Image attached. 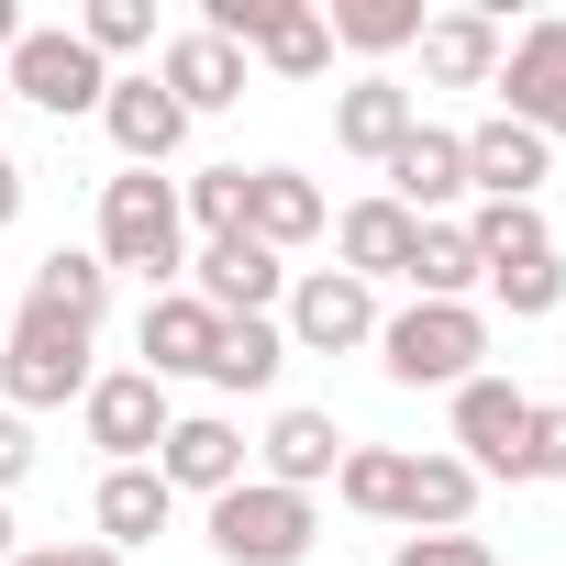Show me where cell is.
I'll return each mask as SVG.
<instances>
[{
    "instance_id": "obj_7",
    "label": "cell",
    "mask_w": 566,
    "mask_h": 566,
    "mask_svg": "<svg viewBox=\"0 0 566 566\" xmlns=\"http://www.w3.org/2000/svg\"><path fill=\"white\" fill-rule=\"evenodd\" d=\"M189 301H200L211 323H255V312L277 301V255H266L255 233H211V244L189 255Z\"/></svg>"
},
{
    "instance_id": "obj_11",
    "label": "cell",
    "mask_w": 566,
    "mask_h": 566,
    "mask_svg": "<svg viewBox=\"0 0 566 566\" xmlns=\"http://www.w3.org/2000/svg\"><path fill=\"white\" fill-rule=\"evenodd\" d=\"M156 478H167V489H200V500H222V489H244V433H233L222 411H189V422H167V444H156Z\"/></svg>"
},
{
    "instance_id": "obj_26",
    "label": "cell",
    "mask_w": 566,
    "mask_h": 566,
    "mask_svg": "<svg viewBox=\"0 0 566 566\" xmlns=\"http://www.w3.org/2000/svg\"><path fill=\"white\" fill-rule=\"evenodd\" d=\"M277 367H290V334L255 312V323H222V334H211V367H200V378H211V389H266Z\"/></svg>"
},
{
    "instance_id": "obj_8",
    "label": "cell",
    "mask_w": 566,
    "mask_h": 566,
    "mask_svg": "<svg viewBox=\"0 0 566 566\" xmlns=\"http://www.w3.org/2000/svg\"><path fill=\"white\" fill-rule=\"evenodd\" d=\"M455 444L478 478H522V444H533V400L511 378H467L455 389Z\"/></svg>"
},
{
    "instance_id": "obj_41",
    "label": "cell",
    "mask_w": 566,
    "mask_h": 566,
    "mask_svg": "<svg viewBox=\"0 0 566 566\" xmlns=\"http://www.w3.org/2000/svg\"><path fill=\"white\" fill-rule=\"evenodd\" d=\"M0 334H12V301H0Z\"/></svg>"
},
{
    "instance_id": "obj_3",
    "label": "cell",
    "mask_w": 566,
    "mask_h": 566,
    "mask_svg": "<svg viewBox=\"0 0 566 566\" xmlns=\"http://www.w3.org/2000/svg\"><path fill=\"white\" fill-rule=\"evenodd\" d=\"M312 500L301 489H266V478H244V489H222L211 500V555H233V566H301L312 555Z\"/></svg>"
},
{
    "instance_id": "obj_40",
    "label": "cell",
    "mask_w": 566,
    "mask_h": 566,
    "mask_svg": "<svg viewBox=\"0 0 566 566\" xmlns=\"http://www.w3.org/2000/svg\"><path fill=\"white\" fill-rule=\"evenodd\" d=\"M0 566H12V511H0Z\"/></svg>"
},
{
    "instance_id": "obj_6",
    "label": "cell",
    "mask_w": 566,
    "mask_h": 566,
    "mask_svg": "<svg viewBox=\"0 0 566 566\" xmlns=\"http://www.w3.org/2000/svg\"><path fill=\"white\" fill-rule=\"evenodd\" d=\"M78 422H90V444L112 455V467H145L156 444H167V389L145 378V367H123V378H90V400H78Z\"/></svg>"
},
{
    "instance_id": "obj_39",
    "label": "cell",
    "mask_w": 566,
    "mask_h": 566,
    "mask_svg": "<svg viewBox=\"0 0 566 566\" xmlns=\"http://www.w3.org/2000/svg\"><path fill=\"white\" fill-rule=\"evenodd\" d=\"M23 45V12H12V0H0V56H12Z\"/></svg>"
},
{
    "instance_id": "obj_27",
    "label": "cell",
    "mask_w": 566,
    "mask_h": 566,
    "mask_svg": "<svg viewBox=\"0 0 566 566\" xmlns=\"http://www.w3.org/2000/svg\"><path fill=\"white\" fill-rule=\"evenodd\" d=\"M467 244H478V277H500V266H522V255H555V233H544L533 200H489V211L467 222Z\"/></svg>"
},
{
    "instance_id": "obj_28",
    "label": "cell",
    "mask_w": 566,
    "mask_h": 566,
    "mask_svg": "<svg viewBox=\"0 0 566 566\" xmlns=\"http://www.w3.org/2000/svg\"><path fill=\"white\" fill-rule=\"evenodd\" d=\"M411 290H422V301H467V290H478L467 222H422V233H411Z\"/></svg>"
},
{
    "instance_id": "obj_21",
    "label": "cell",
    "mask_w": 566,
    "mask_h": 566,
    "mask_svg": "<svg viewBox=\"0 0 566 566\" xmlns=\"http://www.w3.org/2000/svg\"><path fill=\"white\" fill-rule=\"evenodd\" d=\"M23 312H56V323L101 334V312H112V266H101V255H78V244H56V255L34 266V301H23Z\"/></svg>"
},
{
    "instance_id": "obj_32",
    "label": "cell",
    "mask_w": 566,
    "mask_h": 566,
    "mask_svg": "<svg viewBox=\"0 0 566 566\" xmlns=\"http://www.w3.org/2000/svg\"><path fill=\"white\" fill-rule=\"evenodd\" d=\"M489 290H500V312H511V323H533V312H555V301H566V266H555V255H522V266H500V277H489Z\"/></svg>"
},
{
    "instance_id": "obj_31",
    "label": "cell",
    "mask_w": 566,
    "mask_h": 566,
    "mask_svg": "<svg viewBox=\"0 0 566 566\" xmlns=\"http://www.w3.org/2000/svg\"><path fill=\"white\" fill-rule=\"evenodd\" d=\"M78 45H90V56H134V45H156V12H145V0H90V12H78Z\"/></svg>"
},
{
    "instance_id": "obj_4",
    "label": "cell",
    "mask_w": 566,
    "mask_h": 566,
    "mask_svg": "<svg viewBox=\"0 0 566 566\" xmlns=\"http://www.w3.org/2000/svg\"><path fill=\"white\" fill-rule=\"evenodd\" d=\"M0 389L12 411H56V400H90V334L56 323V312H23L0 334Z\"/></svg>"
},
{
    "instance_id": "obj_35",
    "label": "cell",
    "mask_w": 566,
    "mask_h": 566,
    "mask_svg": "<svg viewBox=\"0 0 566 566\" xmlns=\"http://www.w3.org/2000/svg\"><path fill=\"white\" fill-rule=\"evenodd\" d=\"M522 478H566V411H533V444H522Z\"/></svg>"
},
{
    "instance_id": "obj_33",
    "label": "cell",
    "mask_w": 566,
    "mask_h": 566,
    "mask_svg": "<svg viewBox=\"0 0 566 566\" xmlns=\"http://www.w3.org/2000/svg\"><path fill=\"white\" fill-rule=\"evenodd\" d=\"M189 211H200V233H244V167H200Z\"/></svg>"
},
{
    "instance_id": "obj_15",
    "label": "cell",
    "mask_w": 566,
    "mask_h": 566,
    "mask_svg": "<svg viewBox=\"0 0 566 566\" xmlns=\"http://www.w3.org/2000/svg\"><path fill=\"white\" fill-rule=\"evenodd\" d=\"M411 123H422V112H411V90H400V78H356V90L334 101V145H345V156H367V167H389V156L411 145Z\"/></svg>"
},
{
    "instance_id": "obj_38",
    "label": "cell",
    "mask_w": 566,
    "mask_h": 566,
    "mask_svg": "<svg viewBox=\"0 0 566 566\" xmlns=\"http://www.w3.org/2000/svg\"><path fill=\"white\" fill-rule=\"evenodd\" d=\"M12 222H23V167L0 156V233H12Z\"/></svg>"
},
{
    "instance_id": "obj_18",
    "label": "cell",
    "mask_w": 566,
    "mask_h": 566,
    "mask_svg": "<svg viewBox=\"0 0 566 566\" xmlns=\"http://www.w3.org/2000/svg\"><path fill=\"white\" fill-rule=\"evenodd\" d=\"M334 467H345L334 411H277V422H266V489H301V500H312Z\"/></svg>"
},
{
    "instance_id": "obj_17",
    "label": "cell",
    "mask_w": 566,
    "mask_h": 566,
    "mask_svg": "<svg viewBox=\"0 0 566 566\" xmlns=\"http://www.w3.org/2000/svg\"><path fill=\"white\" fill-rule=\"evenodd\" d=\"M467 189H489V200H533V189H544V134H522L511 112H489V123L467 134Z\"/></svg>"
},
{
    "instance_id": "obj_30",
    "label": "cell",
    "mask_w": 566,
    "mask_h": 566,
    "mask_svg": "<svg viewBox=\"0 0 566 566\" xmlns=\"http://www.w3.org/2000/svg\"><path fill=\"white\" fill-rule=\"evenodd\" d=\"M334 45H367V56L422 45V0H345V12H334Z\"/></svg>"
},
{
    "instance_id": "obj_22",
    "label": "cell",
    "mask_w": 566,
    "mask_h": 566,
    "mask_svg": "<svg viewBox=\"0 0 566 566\" xmlns=\"http://www.w3.org/2000/svg\"><path fill=\"white\" fill-rule=\"evenodd\" d=\"M411 211L400 200H356L345 211V277H367V290H378V277H411Z\"/></svg>"
},
{
    "instance_id": "obj_10",
    "label": "cell",
    "mask_w": 566,
    "mask_h": 566,
    "mask_svg": "<svg viewBox=\"0 0 566 566\" xmlns=\"http://www.w3.org/2000/svg\"><path fill=\"white\" fill-rule=\"evenodd\" d=\"M367 334H378V290H367V277L323 266V277H301V290H290V345L345 356V345H367Z\"/></svg>"
},
{
    "instance_id": "obj_2",
    "label": "cell",
    "mask_w": 566,
    "mask_h": 566,
    "mask_svg": "<svg viewBox=\"0 0 566 566\" xmlns=\"http://www.w3.org/2000/svg\"><path fill=\"white\" fill-rule=\"evenodd\" d=\"M101 266H145V277H178L189 244H178V189L156 167H123L101 189Z\"/></svg>"
},
{
    "instance_id": "obj_16",
    "label": "cell",
    "mask_w": 566,
    "mask_h": 566,
    "mask_svg": "<svg viewBox=\"0 0 566 566\" xmlns=\"http://www.w3.org/2000/svg\"><path fill=\"white\" fill-rule=\"evenodd\" d=\"M455 189H467V134H433V123H411V145L389 156V200H400L411 222H433Z\"/></svg>"
},
{
    "instance_id": "obj_14",
    "label": "cell",
    "mask_w": 566,
    "mask_h": 566,
    "mask_svg": "<svg viewBox=\"0 0 566 566\" xmlns=\"http://www.w3.org/2000/svg\"><path fill=\"white\" fill-rule=\"evenodd\" d=\"M101 123H112V145L134 156V167H167L178 145H189V112L156 90V78H112V101H101Z\"/></svg>"
},
{
    "instance_id": "obj_1",
    "label": "cell",
    "mask_w": 566,
    "mask_h": 566,
    "mask_svg": "<svg viewBox=\"0 0 566 566\" xmlns=\"http://www.w3.org/2000/svg\"><path fill=\"white\" fill-rule=\"evenodd\" d=\"M378 356H389L400 389H467L478 356H489V323L467 301H411L400 323H378Z\"/></svg>"
},
{
    "instance_id": "obj_13",
    "label": "cell",
    "mask_w": 566,
    "mask_h": 566,
    "mask_svg": "<svg viewBox=\"0 0 566 566\" xmlns=\"http://www.w3.org/2000/svg\"><path fill=\"white\" fill-rule=\"evenodd\" d=\"M244 233H255L266 255L312 244V233H323V189H312L301 167H244Z\"/></svg>"
},
{
    "instance_id": "obj_25",
    "label": "cell",
    "mask_w": 566,
    "mask_h": 566,
    "mask_svg": "<svg viewBox=\"0 0 566 566\" xmlns=\"http://www.w3.org/2000/svg\"><path fill=\"white\" fill-rule=\"evenodd\" d=\"M255 56H266L277 78H323V67H334V23L312 12V0H266V34H255Z\"/></svg>"
},
{
    "instance_id": "obj_5",
    "label": "cell",
    "mask_w": 566,
    "mask_h": 566,
    "mask_svg": "<svg viewBox=\"0 0 566 566\" xmlns=\"http://www.w3.org/2000/svg\"><path fill=\"white\" fill-rule=\"evenodd\" d=\"M0 90L34 101V112H56V123H78V112L112 101V67H101L78 34H34V23H23V45H12V67H0Z\"/></svg>"
},
{
    "instance_id": "obj_24",
    "label": "cell",
    "mask_w": 566,
    "mask_h": 566,
    "mask_svg": "<svg viewBox=\"0 0 566 566\" xmlns=\"http://www.w3.org/2000/svg\"><path fill=\"white\" fill-rule=\"evenodd\" d=\"M167 500H178V489H167L156 467H112V478H101V544H112V555H123V544H156V533H167Z\"/></svg>"
},
{
    "instance_id": "obj_23",
    "label": "cell",
    "mask_w": 566,
    "mask_h": 566,
    "mask_svg": "<svg viewBox=\"0 0 566 566\" xmlns=\"http://www.w3.org/2000/svg\"><path fill=\"white\" fill-rule=\"evenodd\" d=\"M467 511H478V467H467V455H411L400 522H411V533H455Z\"/></svg>"
},
{
    "instance_id": "obj_20",
    "label": "cell",
    "mask_w": 566,
    "mask_h": 566,
    "mask_svg": "<svg viewBox=\"0 0 566 566\" xmlns=\"http://www.w3.org/2000/svg\"><path fill=\"white\" fill-rule=\"evenodd\" d=\"M156 90H167L178 112H222V101H244V56L211 45V34H178L167 67H156Z\"/></svg>"
},
{
    "instance_id": "obj_12",
    "label": "cell",
    "mask_w": 566,
    "mask_h": 566,
    "mask_svg": "<svg viewBox=\"0 0 566 566\" xmlns=\"http://www.w3.org/2000/svg\"><path fill=\"white\" fill-rule=\"evenodd\" d=\"M211 334H222V323H211L189 290H156V301H145V323H134L145 378H156V389H167V378H200V367H211Z\"/></svg>"
},
{
    "instance_id": "obj_19",
    "label": "cell",
    "mask_w": 566,
    "mask_h": 566,
    "mask_svg": "<svg viewBox=\"0 0 566 566\" xmlns=\"http://www.w3.org/2000/svg\"><path fill=\"white\" fill-rule=\"evenodd\" d=\"M422 78L489 90V78H500V23H489V12H433V23H422Z\"/></svg>"
},
{
    "instance_id": "obj_36",
    "label": "cell",
    "mask_w": 566,
    "mask_h": 566,
    "mask_svg": "<svg viewBox=\"0 0 566 566\" xmlns=\"http://www.w3.org/2000/svg\"><path fill=\"white\" fill-rule=\"evenodd\" d=\"M23 467H34V433H23V411H0V489H12Z\"/></svg>"
},
{
    "instance_id": "obj_29",
    "label": "cell",
    "mask_w": 566,
    "mask_h": 566,
    "mask_svg": "<svg viewBox=\"0 0 566 566\" xmlns=\"http://www.w3.org/2000/svg\"><path fill=\"white\" fill-rule=\"evenodd\" d=\"M334 489H345V511H367V522H400V489H411V455H389V444H345Z\"/></svg>"
},
{
    "instance_id": "obj_9",
    "label": "cell",
    "mask_w": 566,
    "mask_h": 566,
    "mask_svg": "<svg viewBox=\"0 0 566 566\" xmlns=\"http://www.w3.org/2000/svg\"><path fill=\"white\" fill-rule=\"evenodd\" d=\"M489 90L511 101V123H522V134H544V145H555V134H566V23H533V34L500 56V78H489Z\"/></svg>"
},
{
    "instance_id": "obj_34",
    "label": "cell",
    "mask_w": 566,
    "mask_h": 566,
    "mask_svg": "<svg viewBox=\"0 0 566 566\" xmlns=\"http://www.w3.org/2000/svg\"><path fill=\"white\" fill-rule=\"evenodd\" d=\"M389 566H500V555H489L478 533H411V544H400Z\"/></svg>"
},
{
    "instance_id": "obj_42",
    "label": "cell",
    "mask_w": 566,
    "mask_h": 566,
    "mask_svg": "<svg viewBox=\"0 0 566 566\" xmlns=\"http://www.w3.org/2000/svg\"><path fill=\"white\" fill-rule=\"evenodd\" d=\"M0 112H12V90H0Z\"/></svg>"
},
{
    "instance_id": "obj_37",
    "label": "cell",
    "mask_w": 566,
    "mask_h": 566,
    "mask_svg": "<svg viewBox=\"0 0 566 566\" xmlns=\"http://www.w3.org/2000/svg\"><path fill=\"white\" fill-rule=\"evenodd\" d=\"M23 566H123L112 544H56V555H23Z\"/></svg>"
}]
</instances>
